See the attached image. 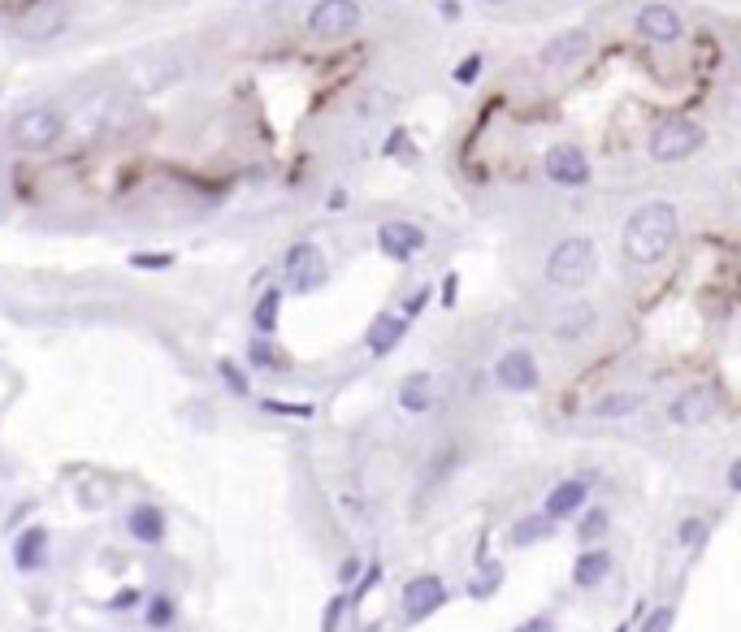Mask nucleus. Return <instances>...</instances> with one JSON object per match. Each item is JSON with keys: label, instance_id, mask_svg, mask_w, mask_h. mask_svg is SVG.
I'll return each mask as SVG.
<instances>
[{"label": "nucleus", "instance_id": "obj_1", "mask_svg": "<svg viewBox=\"0 0 741 632\" xmlns=\"http://www.w3.org/2000/svg\"><path fill=\"white\" fill-rule=\"evenodd\" d=\"M676 234H681L676 208L663 204V200H650V204L637 208V213L629 217V226H624V256H629V265L650 269L672 252Z\"/></svg>", "mask_w": 741, "mask_h": 632}, {"label": "nucleus", "instance_id": "obj_2", "mask_svg": "<svg viewBox=\"0 0 741 632\" xmlns=\"http://www.w3.org/2000/svg\"><path fill=\"white\" fill-rule=\"evenodd\" d=\"M594 265H598V256H594L590 239H564L546 256V282L559 286V291H577V286L594 278Z\"/></svg>", "mask_w": 741, "mask_h": 632}, {"label": "nucleus", "instance_id": "obj_3", "mask_svg": "<svg viewBox=\"0 0 741 632\" xmlns=\"http://www.w3.org/2000/svg\"><path fill=\"white\" fill-rule=\"evenodd\" d=\"M702 143H707V135H702L698 122H689V117H668V122H659L655 130H650L646 148L659 165H676V161H689Z\"/></svg>", "mask_w": 741, "mask_h": 632}, {"label": "nucleus", "instance_id": "obj_4", "mask_svg": "<svg viewBox=\"0 0 741 632\" xmlns=\"http://www.w3.org/2000/svg\"><path fill=\"white\" fill-rule=\"evenodd\" d=\"M9 135L22 152H48L52 143L65 135V117L52 109V104H31V109H22L18 117H13Z\"/></svg>", "mask_w": 741, "mask_h": 632}, {"label": "nucleus", "instance_id": "obj_5", "mask_svg": "<svg viewBox=\"0 0 741 632\" xmlns=\"http://www.w3.org/2000/svg\"><path fill=\"white\" fill-rule=\"evenodd\" d=\"M282 273H286V282H291V291L312 295V291L325 286V278H330V265H325L317 243H295L282 260Z\"/></svg>", "mask_w": 741, "mask_h": 632}, {"label": "nucleus", "instance_id": "obj_6", "mask_svg": "<svg viewBox=\"0 0 741 632\" xmlns=\"http://www.w3.org/2000/svg\"><path fill=\"white\" fill-rule=\"evenodd\" d=\"M399 602H403V620H408V624H425L434 611L447 607V585H442V576L421 572V576H412V581L403 585Z\"/></svg>", "mask_w": 741, "mask_h": 632}, {"label": "nucleus", "instance_id": "obj_7", "mask_svg": "<svg viewBox=\"0 0 741 632\" xmlns=\"http://www.w3.org/2000/svg\"><path fill=\"white\" fill-rule=\"evenodd\" d=\"M720 407H724V399H720L715 386H689L668 403V420L681 425V429H698V425H707V420L720 416Z\"/></svg>", "mask_w": 741, "mask_h": 632}, {"label": "nucleus", "instance_id": "obj_8", "mask_svg": "<svg viewBox=\"0 0 741 632\" xmlns=\"http://www.w3.org/2000/svg\"><path fill=\"white\" fill-rule=\"evenodd\" d=\"M360 5L356 0H317V5L308 9V31L317 39H343L360 26Z\"/></svg>", "mask_w": 741, "mask_h": 632}, {"label": "nucleus", "instance_id": "obj_9", "mask_svg": "<svg viewBox=\"0 0 741 632\" xmlns=\"http://www.w3.org/2000/svg\"><path fill=\"white\" fill-rule=\"evenodd\" d=\"M65 22H70V9L61 0H39L18 18V35L26 44H48V39H57L65 31Z\"/></svg>", "mask_w": 741, "mask_h": 632}, {"label": "nucleus", "instance_id": "obj_10", "mask_svg": "<svg viewBox=\"0 0 741 632\" xmlns=\"http://www.w3.org/2000/svg\"><path fill=\"white\" fill-rule=\"evenodd\" d=\"M546 178H551L555 187H585V182H590V161H585V152L577 143H555V148L546 152Z\"/></svg>", "mask_w": 741, "mask_h": 632}, {"label": "nucleus", "instance_id": "obj_11", "mask_svg": "<svg viewBox=\"0 0 741 632\" xmlns=\"http://www.w3.org/2000/svg\"><path fill=\"white\" fill-rule=\"evenodd\" d=\"M494 381H499L503 390H512V394H529V390H538V381H542V373H538V360H533L529 351H507V355H499L494 360Z\"/></svg>", "mask_w": 741, "mask_h": 632}, {"label": "nucleus", "instance_id": "obj_12", "mask_svg": "<svg viewBox=\"0 0 741 632\" xmlns=\"http://www.w3.org/2000/svg\"><path fill=\"white\" fill-rule=\"evenodd\" d=\"M377 247H382L390 260L403 265V260H412L425 247V230L412 226V221H386V226L377 230Z\"/></svg>", "mask_w": 741, "mask_h": 632}, {"label": "nucleus", "instance_id": "obj_13", "mask_svg": "<svg viewBox=\"0 0 741 632\" xmlns=\"http://www.w3.org/2000/svg\"><path fill=\"white\" fill-rule=\"evenodd\" d=\"M590 57V35L585 31H568V35H555L551 44L542 48V65L546 70H572V65H581Z\"/></svg>", "mask_w": 741, "mask_h": 632}, {"label": "nucleus", "instance_id": "obj_14", "mask_svg": "<svg viewBox=\"0 0 741 632\" xmlns=\"http://www.w3.org/2000/svg\"><path fill=\"white\" fill-rule=\"evenodd\" d=\"M590 498V481H581V477H568V481H559L551 494H546V503H542V516L559 524V520H568V516H577L581 503Z\"/></svg>", "mask_w": 741, "mask_h": 632}, {"label": "nucleus", "instance_id": "obj_15", "mask_svg": "<svg viewBox=\"0 0 741 632\" xmlns=\"http://www.w3.org/2000/svg\"><path fill=\"white\" fill-rule=\"evenodd\" d=\"M637 35L655 39V44H672L681 35V13L672 5H642L637 9Z\"/></svg>", "mask_w": 741, "mask_h": 632}, {"label": "nucleus", "instance_id": "obj_16", "mask_svg": "<svg viewBox=\"0 0 741 632\" xmlns=\"http://www.w3.org/2000/svg\"><path fill=\"white\" fill-rule=\"evenodd\" d=\"M395 399H399V407H403V412L425 416L429 407L438 403V381L429 377V373H408V377L399 381V394H395Z\"/></svg>", "mask_w": 741, "mask_h": 632}, {"label": "nucleus", "instance_id": "obj_17", "mask_svg": "<svg viewBox=\"0 0 741 632\" xmlns=\"http://www.w3.org/2000/svg\"><path fill=\"white\" fill-rule=\"evenodd\" d=\"M611 576V555L607 546H585L577 563H572V585L577 589H598Z\"/></svg>", "mask_w": 741, "mask_h": 632}, {"label": "nucleus", "instance_id": "obj_18", "mask_svg": "<svg viewBox=\"0 0 741 632\" xmlns=\"http://www.w3.org/2000/svg\"><path fill=\"white\" fill-rule=\"evenodd\" d=\"M403 334H408V321L395 312H382L364 334V347H369V355H390L403 342Z\"/></svg>", "mask_w": 741, "mask_h": 632}, {"label": "nucleus", "instance_id": "obj_19", "mask_svg": "<svg viewBox=\"0 0 741 632\" xmlns=\"http://www.w3.org/2000/svg\"><path fill=\"white\" fill-rule=\"evenodd\" d=\"M48 559V529H26L18 542H13V568L18 572H39Z\"/></svg>", "mask_w": 741, "mask_h": 632}, {"label": "nucleus", "instance_id": "obj_20", "mask_svg": "<svg viewBox=\"0 0 741 632\" xmlns=\"http://www.w3.org/2000/svg\"><path fill=\"white\" fill-rule=\"evenodd\" d=\"M642 407H646V394H637V390H611V394H603V399L590 403V416L594 420H624V416H637Z\"/></svg>", "mask_w": 741, "mask_h": 632}, {"label": "nucleus", "instance_id": "obj_21", "mask_svg": "<svg viewBox=\"0 0 741 632\" xmlns=\"http://www.w3.org/2000/svg\"><path fill=\"white\" fill-rule=\"evenodd\" d=\"M126 529H130V537H135V542L156 546V542L165 537V511L152 507V503H139V507L126 516Z\"/></svg>", "mask_w": 741, "mask_h": 632}, {"label": "nucleus", "instance_id": "obj_22", "mask_svg": "<svg viewBox=\"0 0 741 632\" xmlns=\"http://www.w3.org/2000/svg\"><path fill=\"white\" fill-rule=\"evenodd\" d=\"M546 537H555V524L546 520L542 511L512 524V546H538V542H546Z\"/></svg>", "mask_w": 741, "mask_h": 632}, {"label": "nucleus", "instance_id": "obj_23", "mask_svg": "<svg viewBox=\"0 0 741 632\" xmlns=\"http://www.w3.org/2000/svg\"><path fill=\"white\" fill-rule=\"evenodd\" d=\"M590 325H594V308L577 304V308H568V312L555 321V334H559V338H577V334H585Z\"/></svg>", "mask_w": 741, "mask_h": 632}, {"label": "nucleus", "instance_id": "obj_24", "mask_svg": "<svg viewBox=\"0 0 741 632\" xmlns=\"http://www.w3.org/2000/svg\"><path fill=\"white\" fill-rule=\"evenodd\" d=\"M278 308H282V291H265L256 304V329L260 334H273V325H278Z\"/></svg>", "mask_w": 741, "mask_h": 632}, {"label": "nucleus", "instance_id": "obj_25", "mask_svg": "<svg viewBox=\"0 0 741 632\" xmlns=\"http://www.w3.org/2000/svg\"><path fill=\"white\" fill-rule=\"evenodd\" d=\"M607 529H611V516H607V511H603V507H594V511H590V516H585V520L577 524V537H581V542H585V546H594V542H598V537H607Z\"/></svg>", "mask_w": 741, "mask_h": 632}, {"label": "nucleus", "instance_id": "obj_26", "mask_svg": "<svg viewBox=\"0 0 741 632\" xmlns=\"http://www.w3.org/2000/svg\"><path fill=\"white\" fill-rule=\"evenodd\" d=\"M499 585H503V568H499V563H486V568H481V576H477V581L468 585V594H473V598H490V594H494V589H499Z\"/></svg>", "mask_w": 741, "mask_h": 632}, {"label": "nucleus", "instance_id": "obj_27", "mask_svg": "<svg viewBox=\"0 0 741 632\" xmlns=\"http://www.w3.org/2000/svg\"><path fill=\"white\" fill-rule=\"evenodd\" d=\"M148 624L152 628H169V624H174V602H169L165 594H152V602H148Z\"/></svg>", "mask_w": 741, "mask_h": 632}, {"label": "nucleus", "instance_id": "obj_28", "mask_svg": "<svg viewBox=\"0 0 741 632\" xmlns=\"http://www.w3.org/2000/svg\"><path fill=\"white\" fill-rule=\"evenodd\" d=\"M343 611H347V594H334L330 602H325V611H321V632L343 628Z\"/></svg>", "mask_w": 741, "mask_h": 632}, {"label": "nucleus", "instance_id": "obj_29", "mask_svg": "<svg viewBox=\"0 0 741 632\" xmlns=\"http://www.w3.org/2000/svg\"><path fill=\"white\" fill-rule=\"evenodd\" d=\"M698 537H707V520L702 516H685L681 524H676V542L681 546H694Z\"/></svg>", "mask_w": 741, "mask_h": 632}, {"label": "nucleus", "instance_id": "obj_30", "mask_svg": "<svg viewBox=\"0 0 741 632\" xmlns=\"http://www.w3.org/2000/svg\"><path fill=\"white\" fill-rule=\"evenodd\" d=\"M217 373H221V381H226L234 394H252V386H247V377L239 373V364H234V360H217Z\"/></svg>", "mask_w": 741, "mask_h": 632}, {"label": "nucleus", "instance_id": "obj_31", "mask_svg": "<svg viewBox=\"0 0 741 632\" xmlns=\"http://www.w3.org/2000/svg\"><path fill=\"white\" fill-rule=\"evenodd\" d=\"M252 364L256 368H286V360L269 347V342H252Z\"/></svg>", "mask_w": 741, "mask_h": 632}, {"label": "nucleus", "instance_id": "obj_32", "mask_svg": "<svg viewBox=\"0 0 741 632\" xmlns=\"http://www.w3.org/2000/svg\"><path fill=\"white\" fill-rule=\"evenodd\" d=\"M672 624H676V611H672V607H659V611L646 615L642 632H672Z\"/></svg>", "mask_w": 741, "mask_h": 632}, {"label": "nucleus", "instance_id": "obj_33", "mask_svg": "<svg viewBox=\"0 0 741 632\" xmlns=\"http://www.w3.org/2000/svg\"><path fill=\"white\" fill-rule=\"evenodd\" d=\"M377 581H382V563H369V572H364V576H360V585H356V589H351V598H356V602H360V598H364V594H369V589H373Z\"/></svg>", "mask_w": 741, "mask_h": 632}, {"label": "nucleus", "instance_id": "obj_34", "mask_svg": "<svg viewBox=\"0 0 741 632\" xmlns=\"http://www.w3.org/2000/svg\"><path fill=\"white\" fill-rule=\"evenodd\" d=\"M265 407H269V412H282V416H299V420H308V416H312V407H308V403H295V407H291V403H273V399H269Z\"/></svg>", "mask_w": 741, "mask_h": 632}, {"label": "nucleus", "instance_id": "obj_35", "mask_svg": "<svg viewBox=\"0 0 741 632\" xmlns=\"http://www.w3.org/2000/svg\"><path fill=\"white\" fill-rule=\"evenodd\" d=\"M477 70H481V57H468V61H460V65H455V83H473V78H477Z\"/></svg>", "mask_w": 741, "mask_h": 632}, {"label": "nucleus", "instance_id": "obj_36", "mask_svg": "<svg viewBox=\"0 0 741 632\" xmlns=\"http://www.w3.org/2000/svg\"><path fill=\"white\" fill-rule=\"evenodd\" d=\"M130 265H135V269H169V265H174V256H130Z\"/></svg>", "mask_w": 741, "mask_h": 632}, {"label": "nucleus", "instance_id": "obj_37", "mask_svg": "<svg viewBox=\"0 0 741 632\" xmlns=\"http://www.w3.org/2000/svg\"><path fill=\"white\" fill-rule=\"evenodd\" d=\"M386 156H412V148H408V135H403V130H395V135L386 139Z\"/></svg>", "mask_w": 741, "mask_h": 632}, {"label": "nucleus", "instance_id": "obj_38", "mask_svg": "<svg viewBox=\"0 0 741 632\" xmlns=\"http://www.w3.org/2000/svg\"><path fill=\"white\" fill-rule=\"evenodd\" d=\"M516 632H555V624L546 620V615H538V620H525V624H520Z\"/></svg>", "mask_w": 741, "mask_h": 632}, {"label": "nucleus", "instance_id": "obj_39", "mask_svg": "<svg viewBox=\"0 0 741 632\" xmlns=\"http://www.w3.org/2000/svg\"><path fill=\"white\" fill-rule=\"evenodd\" d=\"M356 572H360V559H356V555H351V559L343 563V568H338V581H343V585H347V581H351V576H356Z\"/></svg>", "mask_w": 741, "mask_h": 632}, {"label": "nucleus", "instance_id": "obj_40", "mask_svg": "<svg viewBox=\"0 0 741 632\" xmlns=\"http://www.w3.org/2000/svg\"><path fill=\"white\" fill-rule=\"evenodd\" d=\"M135 602H139V594H135V589H126V594H117V598H113V607H117V611H126V607H135Z\"/></svg>", "mask_w": 741, "mask_h": 632}, {"label": "nucleus", "instance_id": "obj_41", "mask_svg": "<svg viewBox=\"0 0 741 632\" xmlns=\"http://www.w3.org/2000/svg\"><path fill=\"white\" fill-rule=\"evenodd\" d=\"M728 490H741V459L728 464Z\"/></svg>", "mask_w": 741, "mask_h": 632}, {"label": "nucleus", "instance_id": "obj_42", "mask_svg": "<svg viewBox=\"0 0 741 632\" xmlns=\"http://www.w3.org/2000/svg\"><path fill=\"white\" fill-rule=\"evenodd\" d=\"M425 299H429V286H421V291H416V295L408 299V316H416V308H421Z\"/></svg>", "mask_w": 741, "mask_h": 632}, {"label": "nucleus", "instance_id": "obj_43", "mask_svg": "<svg viewBox=\"0 0 741 632\" xmlns=\"http://www.w3.org/2000/svg\"><path fill=\"white\" fill-rule=\"evenodd\" d=\"M442 304H455V273H447V291H442Z\"/></svg>", "mask_w": 741, "mask_h": 632}, {"label": "nucleus", "instance_id": "obj_44", "mask_svg": "<svg viewBox=\"0 0 741 632\" xmlns=\"http://www.w3.org/2000/svg\"><path fill=\"white\" fill-rule=\"evenodd\" d=\"M616 632H629V624H620V628H616Z\"/></svg>", "mask_w": 741, "mask_h": 632}, {"label": "nucleus", "instance_id": "obj_45", "mask_svg": "<svg viewBox=\"0 0 741 632\" xmlns=\"http://www.w3.org/2000/svg\"><path fill=\"white\" fill-rule=\"evenodd\" d=\"M490 5H499V0H490Z\"/></svg>", "mask_w": 741, "mask_h": 632}]
</instances>
